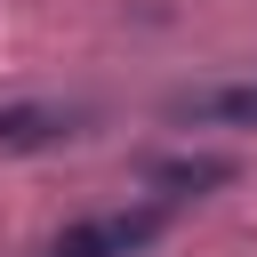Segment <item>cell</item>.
Segmentation results:
<instances>
[{
	"mask_svg": "<svg viewBox=\"0 0 257 257\" xmlns=\"http://www.w3.org/2000/svg\"><path fill=\"white\" fill-rule=\"evenodd\" d=\"M161 233H169V209H161V201H145V209H104V217L64 225L40 257H137V249H153Z\"/></svg>",
	"mask_w": 257,
	"mask_h": 257,
	"instance_id": "6da1fadb",
	"label": "cell"
},
{
	"mask_svg": "<svg viewBox=\"0 0 257 257\" xmlns=\"http://www.w3.org/2000/svg\"><path fill=\"white\" fill-rule=\"evenodd\" d=\"M169 112H177V120H201V128H257V80H233V88L177 96Z\"/></svg>",
	"mask_w": 257,
	"mask_h": 257,
	"instance_id": "7a4b0ae2",
	"label": "cell"
},
{
	"mask_svg": "<svg viewBox=\"0 0 257 257\" xmlns=\"http://www.w3.org/2000/svg\"><path fill=\"white\" fill-rule=\"evenodd\" d=\"M56 137H72V112H56V104H8V112H0V145H8V153L56 145Z\"/></svg>",
	"mask_w": 257,
	"mask_h": 257,
	"instance_id": "3957f363",
	"label": "cell"
},
{
	"mask_svg": "<svg viewBox=\"0 0 257 257\" xmlns=\"http://www.w3.org/2000/svg\"><path fill=\"white\" fill-rule=\"evenodd\" d=\"M145 177H153V185H177V193H209V185L233 177V161H153Z\"/></svg>",
	"mask_w": 257,
	"mask_h": 257,
	"instance_id": "277c9868",
	"label": "cell"
}]
</instances>
